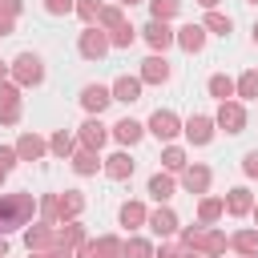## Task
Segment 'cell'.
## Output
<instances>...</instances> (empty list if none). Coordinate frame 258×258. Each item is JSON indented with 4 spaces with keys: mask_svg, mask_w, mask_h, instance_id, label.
<instances>
[{
    "mask_svg": "<svg viewBox=\"0 0 258 258\" xmlns=\"http://www.w3.org/2000/svg\"><path fill=\"white\" fill-rule=\"evenodd\" d=\"M32 214H36V194H28V189H8V194H0V238L24 230V226L32 222Z\"/></svg>",
    "mask_w": 258,
    "mask_h": 258,
    "instance_id": "obj_1",
    "label": "cell"
},
{
    "mask_svg": "<svg viewBox=\"0 0 258 258\" xmlns=\"http://www.w3.org/2000/svg\"><path fill=\"white\" fill-rule=\"evenodd\" d=\"M177 242L185 246V250H194V254H202V258H222L226 250H230V234L226 230H218V226H181L177 230Z\"/></svg>",
    "mask_w": 258,
    "mask_h": 258,
    "instance_id": "obj_2",
    "label": "cell"
},
{
    "mask_svg": "<svg viewBox=\"0 0 258 258\" xmlns=\"http://www.w3.org/2000/svg\"><path fill=\"white\" fill-rule=\"evenodd\" d=\"M8 64H12V81H16L20 89H36V85L44 81V56H40V52H32V48L16 52Z\"/></svg>",
    "mask_w": 258,
    "mask_h": 258,
    "instance_id": "obj_3",
    "label": "cell"
},
{
    "mask_svg": "<svg viewBox=\"0 0 258 258\" xmlns=\"http://www.w3.org/2000/svg\"><path fill=\"white\" fill-rule=\"evenodd\" d=\"M109 48H113V44H109V32H105L101 24H85V28H81V36H77V52H81L85 60H101Z\"/></svg>",
    "mask_w": 258,
    "mask_h": 258,
    "instance_id": "obj_4",
    "label": "cell"
},
{
    "mask_svg": "<svg viewBox=\"0 0 258 258\" xmlns=\"http://www.w3.org/2000/svg\"><path fill=\"white\" fill-rule=\"evenodd\" d=\"M214 121H218V129L222 133H242L246 129V101H238V97H230V101H218V113H214Z\"/></svg>",
    "mask_w": 258,
    "mask_h": 258,
    "instance_id": "obj_5",
    "label": "cell"
},
{
    "mask_svg": "<svg viewBox=\"0 0 258 258\" xmlns=\"http://www.w3.org/2000/svg\"><path fill=\"white\" fill-rule=\"evenodd\" d=\"M145 133H153L157 141H165V145H169V141L181 133V117H177L173 109H153V113H149V121H145Z\"/></svg>",
    "mask_w": 258,
    "mask_h": 258,
    "instance_id": "obj_6",
    "label": "cell"
},
{
    "mask_svg": "<svg viewBox=\"0 0 258 258\" xmlns=\"http://www.w3.org/2000/svg\"><path fill=\"white\" fill-rule=\"evenodd\" d=\"M181 133H185L189 145H210L214 133H218V121H214L210 113H189V117L181 121Z\"/></svg>",
    "mask_w": 258,
    "mask_h": 258,
    "instance_id": "obj_7",
    "label": "cell"
},
{
    "mask_svg": "<svg viewBox=\"0 0 258 258\" xmlns=\"http://www.w3.org/2000/svg\"><path fill=\"white\" fill-rule=\"evenodd\" d=\"M113 133H109V125L101 121V117H85L81 121V129H77V145H85V149H105V141H109Z\"/></svg>",
    "mask_w": 258,
    "mask_h": 258,
    "instance_id": "obj_8",
    "label": "cell"
},
{
    "mask_svg": "<svg viewBox=\"0 0 258 258\" xmlns=\"http://www.w3.org/2000/svg\"><path fill=\"white\" fill-rule=\"evenodd\" d=\"M141 36H145V44H149L153 52H165V48L177 44V28H169V20H149V24L141 28Z\"/></svg>",
    "mask_w": 258,
    "mask_h": 258,
    "instance_id": "obj_9",
    "label": "cell"
},
{
    "mask_svg": "<svg viewBox=\"0 0 258 258\" xmlns=\"http://www.w3.org/2000/svg\"><path fill=\"white\" fill-rule=\"evenodd\" d=\"M109 101H113V89L101 85V81H93V85L81 89V109H85L89 117H101V113L109 109Z\"/></svg>",
    "mask_w": 258,
    "mask_h": 258,
    "instance_id": "obj_10",
    "label": "cell"
},
{
    "mask_svg": "<svg viewBox=\"0 0 258 258\" xmlns=\"http://www.w3.org/2000/svg\"><path fill=\"white\" fill-rule=\"evenodd\" d=\"M210 181H214V169L210 165H202V161H189L185 169H181V189L185 194H210Z\"/></svg>",
    "mask_w": 258,
    "mask_h": 258,
    "instance_id": "obj_11",
    "label": "cell"
},
{
    "mask_svg": "<svg viewBox=\"0 0 258 258\" xmlns=\"http://www.w3.org/2000/svg\"><path fill=\"white\" fill-rule=\"evenodd\" d=\"M24 246L44 254L48 246H56V226L44 222V218H40V222H28V226H24Z\"/></svg>",
    "mask_w": 258,
    "mask_h": 258,
    "instance_id": "obj_12",
    "label": "cell"
},
{
    "mask_svg": "<svg viewBox=\"0 0 258 258\" xmlns=\"http://www.w3.org/2000/svg\"><path fill=\"white\" fill-rule=\"evenodd\" d=\"M145 85H165L169 77H173V69H169V60H165V52H149L145 60H141V73H137Z\"/></svg>",
    "mask_w": 258,
    "mask_h": 258,
    "instance_id": "obj_13",
    "label": "cell"
},
{
    "mask_svg": "<svg viewBox=\"0 0 258 258\" xmlns=\"http://www.w3.org/2000/svg\"><path fill=\"white\" fill-rule=\"evenodd\" d=\"M157 238H173L177 230H181V222H177V214L165 206V202H157V210H149V222H145Z\"/></svg>",
    "mask_w": 258,
    "mask_h": 258,
    "instance_id": "obj_14",
    "label": "cell"
},
{
    "mask_svg": "<svg viewBox=\"0 0 258 258\" xmlns=\"http://www.w3.org/2000/svg\"><path fill=\"white\" fill-rule=\"evenodd\" d=\"M109 133H113V141H117L121 149H133V145L145 137V125H141L137 117H121L117 125H109Z\"/></svg>",
    "mask_w": 258,
    "mask_h": 258,
    "instance_id": "obj_15",
    "label": "cell"
},
{
    "mask_svg": "<svg viewBox=\"0 0 258 258\" xmlns=\"http://www.w3.org/2000/svg\"><path fill=\"white\" fill-rule=\"evenodd\" d=\"M85 214V194L81 189H60L56 194V222H73Z\"/></svg>",
    "mask_w": 258,
    "mask_h": 258,
    "instance_id": "obj_16",
    "label": "cell"
},
{
    "mask_svg": "<svg viewBox=\"0 0 258 258\" xmlns=\"http://www.w3.org/2000/svg\"><path fill=\"white\" fill-rule=\"evenodd\" d=\"M16 153H20V161H40V157L48 153V141H44L40 133L24 129V133L16 137Z\"/></svg>",
    "mask_w": 258,
    "mask_h": 258,
    "instance_id": "obj_17",
    "label": "cell"
},
{
    "mask_svg": "<svg viewBox=\"0 0 258 258\" xmlns=\"http://www.w3.org/2000/svg\"><path fill=\"white\" fill-rule=\"evenodd\" d=\"M69 165H73V173H77V177H93L97 169H105L101 153H97V149H85V145H77V153L69 157Z\"/></svg>",
    "mask_w": 258,
    "mask_h": 258,
    "instance_id": "obj_18",
    "label": "cell"
},
{
    "mask_svg": "<svg viewBox=\"0 0 258 258\" xmlns=\"http://www.w3.org/2000/svg\"><path fill=\"white\" fill-rule=\"evenodd\" d=\"M113 101H125V105H133V101H141V89H145V81L141 77H129V73H121L113 85Z\"/></svg>",
    "mask_w": 258,
    "mask_h": 258,
    "instance_id": "obj_19",
    "label": "cell"
},
{
    "mask_svg": "<svg viewBox=\"0 0 258 258\" xmlns=\"http://www.w3.org/2000/svg\"><path fill=\"white\" fill-rule=\"evenodd\" d=\"M133 157H129V149H117V153H109L105 157V177H113V181H129L133 177Z\"/></svg>",
    "mask_w": 258,
    "mask_h": 258,
    "instance_id": "obj_20",
    "label": "cell"
},
{
    "mask_svg": "<svg viewBox=\"0 0 258 258\" xmlns=\"http://www.w3.org/2000/svg\"><path fill=\"white\" fill-rule=\"evenodd\" d=\"M250 210H254V194H250L246 185L226 189V214H230V218H250Z\"/></svg>",
    "mask_w": 258,
    "mask_h": 258,
    "instance_id": "obj_21",
    "label": "cell"
},
{
    "mask_svg": "<svg viewBox=\"0 0 258 258\" xmlns=\"http://www.w3.org/2000/svg\"><path fill=\"white\" fill-rule=\"evenodd\" d=\"M222 218H226V198L202 194V198H198V222H202V226H218Z\"/></svg>",
    "mask_w": 258,
    "mask_h": 258,
    "instance_id": "obj_22",
    "label": "cell"
},
{
    "mask_svg": "<svg viewBox=\"0 0 258 258\" xmlns=\"http://www.w3.org/2000/svg\"><path fill=\"white\" fill-rule=\"evenodd\" d=\"M230 250L242 254V258H258V226L234 230V234H230Z\"/></svg>",
    "mask_w": 258,
    "mask_h": 258,
    "instance_id": "obj_23",
    "label": "cell"
},
{
    "mask_svg": "<svg viewBox=\"0 0 258 258\" xmlns=\"http://www.w3.org/2000/svg\"><path fill=\"white\" fill-rule=\"evenodd\" d=\"M206 36H210L206 24H194V20L177 28V44H181L185 52H202V48H206Z\"/></svg>",
    "mask_w": 258,
    "mask_h": 258,
    "instance_id": "obj_24",
    "label": "cell"
},
{
    "mask_svg": "<svg viewBox=\"0 0 258 258\" xmlns=\"http://www.w3.org/2000/svg\"><path fill=\"white\" fill-rule=\"evenodd\" d=\"M173 189H177V177H173L169 169L149 173V198H153V202H169V198H173Z\"/></svg>",
    "mask_w": 258,
    "mask_h": 258,
    "instance_id": "obj_25",
    "label": "cell"
},
{
    "mask_svg": "<svg viewBox=\"0 0 258 258\" xmlns=\"http://www.w3.org/2000/svg\"><path fill=\"white\" fill-rule=\"evenodd\" d=\"M117 222H121L125 230H141V226L149 222V210H145V202H121V210H117Z\"/></svg>",
    "mask_w": 258,
    "mask_h": 258,
    "instance_id": "obj_26",
    "label": "cell"
},
{
    "mask_svg": "<svg viewBox=\"0 0 258 258\" xmlns=\"http://www.w3.org/2000/svg\"><path fill=\"white\" fill-rule=\"evenodd\" d=\"M89 234H85V226H81V218H73V222H56V242L60 246H69V250H77L81 242H85Z\"/></svg>",
    "mask_w": 258,
    "mask_h": 258,
    "instance_id": "obj_27",
    "label": "cell"
},
{
    "mask_svg": "<svg viewBox=\"0 0 258 258\" xmlns=\"http://www.w3.org/2000/svg\"><path fill=\"white\" fill-rule=\"evenodd\" d=\"M89 246H93V258H121L125 238H117V234H101V238H89Z\"/></svg>",
    "mask_w": 258,
    "mask_h": 258,
    "instance_id": "obj_28",
    "label": "cell"
},
{
    "mask_svg": "<svg viewBox=\"0 0 258 258\" xmlns=\"http://www.w3.org/2000/svg\"><path fill=\"white\" fill-rule=\"evenodd\" d=\"M206 89H210L214 101H230V97H238V81L226 77V73H214V77L206 81Z\"/></svg>",
    "mask_w": 258,
    "mask_h": 258,
    "instance_id": "obj_29",
    "label": "cell"
},
{
    "mask_svg": "<svg viewBox=\"0 0 258 258\" xmlns=\"http://www.w3.org/2000/svg\"><path fill=\"white\" fill-rule=\"evenodd\" d=\"M48 153H52V157H60V161H69V157L77 153V137H73V133H64V129H56V133L48 137Z\"/></svg>",
    "mask_w": 258,
    "mask_h": 258,
    "instance_id": "obj_30",
    "label": "cell"
},
{
    "mask_svg": "<svg viewBox=\"0 0 258 258\" xmlns=\"http://www.w3.org/2000/svg\"><path fill=\"white\" fill-rule=\"evenodd\" d=\"M185 165H189V157H185V149L169 141V145L161 149V169H169V173H181Z\"/></svg>",
    "mask_w": 258,
    "mask_h": 258,
    "instance_id": "obj_31",
    "label": "cell"
},
{
    "mask_svg": "<svg viewBox=\"0 0 258 258\" xmlns=\"http://www.w3.org/2000/svg\"><path fill=\"white\" fill-rule=\"evenodd\" d=\"M153 242L149 238H141V234H129L125 238V250H121V258H153Z\"/></svg>",
    "mask_w": 258,
    "mask_h": 258,
    "instance_id": "obj_32",
    "label": "cell"
},
{
    "mask_svg": "<svg viewBox=\"0 0 258 258\" xmlns=\"http://www.w3.org/2000/svg\"><path fill=\"white\" fill-rule=\"evenodd\" d=\"M206 32H218V36H230L234 32V20L226 16V12H218V8H206Z\"/></svg>",
    "mask_w": 258,
    "mask_h": 258,
    "instance_id": "obj_33",
    "label": "cell"
},
{
    "mask_svg": "<svg viewBox=\"0 0 258 258\" xmlns=\"http://www.w3.org/2000/svg\"><path fill=\"white\" fill-rule=\"evenodd\" d=\"M97 24H101L105 32H113L117 24H125V8H121V4H101V16H97Z\"/></svg>",
    "mask_w": 258,
    "mask_h": 258,
    "instance_id": "obj_34",
    "label": "cell"
},
{
    "mask_svg": "<svg viewBox=\"0 0 258 258\" xmlns=\"http://www.w3.org/2000/svg\"><path fill=\"white\" fill-rule=\"evenodd\" d=\"M181 12V0H149V20H173Z\"/></svg>",
    "mask_w": 258,
    "mask_h": 258,
    "instance_id": "obj_35",
    "label": "cell"
},
{
    "mask_svg": "<svg viewBox=\"0 0 258 258\" xmlns=\"http://www.w3.org/2000/svg\"><path fill=\"white\" fill-rule=\"evenodd\" d=\"M238 101H258V69H246L238 77Z\"/></svg>",
    "mask_w": 258,
    "mask_h": 258,
    "instance_id": "obj_36",
    "label": "cell"
},
{
    "mask_svg": "<svg viewBox=\"0 0 258 258\" xmlns=\"http://www.w3.org/2000/svg\"><path fill=\"white\" fill-rule=\"evenodd\" d=\"M133 40H137V28H133L129 20L117 24V28L109 32V44H113V48H133Z\"/></svg>",
    "mask_w": 258,
    "mask_h": 258,
    "instance_id": "obj_37",
    "label": "cell"
},
{
    "mask_svg": "<svg viewBox=\"0 0 258 258\" xmlns=\"http://www.w3.org/2000/svg\"><path fill=\"white\" fill-rule=\"evenodd\" d=\"M77 16H81V24H97V16H101V0H77Z\"/></svg>",
    "mask_w": 258,
    "mask_h": 258,
    "instance_id": "obj_38",
    "label": "cell"
},
{
    "mask_svg": "<svg viewBox=\"0 0 258 258\" xmlns=\"http://www.w3.org/2000/svg\"><path fill=\"white\" fill-rule=\"evenodd\" d=\"M36 210H40V218H44V222H52V226H56V194H40V198H36Z\"/></svg>",
    "mask_w": 258,
    "mask_h": 258,
    "instance_id": "obj_39",
    "label": "cell"
},
{
    "mask_svg": "<svg viewBox=\"0 0 258 258\" xmlns=\"http://www.w3.org/2000/svg\"><path fill=\"white\" fill-rule=\"evenodd\" d=\"M20 93H24V89H20V85H16L12 77H8V81H0V105H12V101H24Z\"/></svg>",
    "mask_w": 258,
    "mask_h": 258,
    "instance_id": "obj_40",
    "label": "cell"
},
{
    "mask_svg": "<svg viewBox=\"0 0 258 258\" xmlns=\"http://www.w3.org/2000/svg\"><path fill=\"white\" fill-rule=\"evenodd\" d=\"M20 117H24V105H20V101L0 105V125H20Z\"/></svg>",
    "mask_w": 258,
    "mask_h": 258,
    "instance_id": "obj_41",
    "label": "cell"
},
{
    "mask_svg": "<svg viewBox=\"0 0 258 258\" xmlns=\"http://www.w3.org/2000/svg\"><path fill=\"white\" fill-rule=\"evenodd\" d=\"M44 12L48 16H69V12H77V0H44Z\"/></svg>",
    "mask_w": 258,
    "mask_h": 258,
    "instance_id": "obj_42",
    "label": "cell"
},
{
    "mask_svg": "<svg viewBox=\"0 0 258 258\" xmlns=\"http://www.w3.org/2000/svg\"><path fill=\"white\" fill-rule=\"evenodd\" d=\"M181 250H185L181 242H165V238H161V246L153 250V258H181Z\"/></svg>",
    "mask_w": 258,
    "mask_h": 258,
    "instance_id": "obj_43",
    "label": "cell"
},
{
    "mask_svg": "<svg viewBox=\"0 0 258 258\" xmlns=\"http://www.w3.org/2000/svg\"><path fill=\"white\" fill-rule=\"evenodd\" d=\"M242 173L258 181V149H246V157H242Z\"/></svg>",
    "mask_w": 258,
    "mask_h": 258,
    "instance_id": "obj_44",
    "label": "cell"
},
{
    "mask_svg": "<svg viewBox=\"0 0 258 258\" xmlns=\"http://www.w3.org/2000/svg\"><path fill=\"white\" fill-rule=\"evenodd\" d=\"M20 161V153H16V145H0V169H12Z\"/></svg>",
    "mask_w": 258,
    "mask_h": 258,
    "instance_id": "obj_45",
    "label": "cell"
},
{
    "mask_svg": "<svg viewBox=\"0 0 258 258\" xmlns=\"http://www.w3.org/2000/svg\"><path fill=\"white\" fill-rule=\"evenodd\" d=\"M0 16L16 20V16H20V0H0Z\"/></svg>",
    "mask_w": 258,
    "mask_h": 258,
    "instance_id": "obj_46",
    "label": "cell"
},
{
    "mask_svg": "<svg viewBox=\"0 0 258 258\" xmlns=\"http://www.w3.org/2000/svg\"><path fill=\"white\" fill-rule=\"evenodd\" d=\"M44 258H77V250H69V246H60V242H56V246H48V250H44Z\"/></svg>",
    "mask_w": 258,
    "mask_h": 258,
    "instance_id": "obj_47",
    "label": "cell"
},
{
    "mask_svg": "<svg viewBox=\"0 0 258 258\" xmlns=\"http://www.w3.org/2000/svg\"><path fill=\"white\" fill-rule=\"evenodd\" d=\"M12 28H16V20H8V16H0V36H8Z\"/></svg>",
    "mask_w": 258,
    "mask_h": 258,
    "instance_id": "obj_48",
    "label": "cell"
},
{
    "mask_svg": "<svg viewBox=\"0 0 258 258\" xmlns=\"http://www.w3.org/2000/svg\"><path fill=\"white\" fill-rule=\"evenodd\" d=\"M8 77H12V64H8V60H0V81H8Z\"/></svg>",
    "mask_w": 258,
    "mask_h": 258,
    "instance_id": "obj_49",
    "label": "cell"
},
{
    "mask_svg": "<svg viewBox=\"0 0 258 258\" xmlns=\"http://www.w3.org/2000/svg\"><path fill=\"white\" fill-rule=\"evenodd\" d=\"M198 4H202V8H218L222 0H198Z\"/></svg>",
    "mask_w": 258,
    "mask_h": 258,
    "instance_id": "obj_50",
    "label": "cell"
},
{
    "mask_svg": "<svg viewBox=\"0 0 258 258\" xmlns=\"http://www.w3.org/2000/svg\"><path fill=\"white\" fill-rule=\"evenodd\" d=\"M0 258H8V238H0Z\"/></svg>",
    "mask_w": 258,
    "mask_h": 258,
    "instance_id": "obj_51",
    "label": "cell"
},
{
    "mask_svg": "<svg viewBox=\"0 0 258 258\" xmlns=\"http://www.w3.org/2000/svg\"><path fill=\"white\" fill-rule=\"evenodd\" d=\"M117 4H121V8H133V4H141V0H117Z\"/></svg>",
    "mask_w": 258,
    "mask_h": 258,
    "instance_id": "obj_52",
    "label": "cell"
},
{
    "mask_svg": "<svg viewBox=\"0 0 258 258\" xmlns=\"http://www.w3.org/2000/svg\"><path fill=\"white\" fill-rule=\"evenodd\" d=\"M250 218H254V226H258V202H254V210H250Z\"/></svg>",
    "mask_w": 258,
    "mask_h": 258,
    "instance_id": "obj_53",
    "label": "cell"
},
{
    "mask_svg": "<svg viewBox=\"0 0 258 258\" xmlns=\"http://www.w3.org/2000/svg\"><path fill=\"white\" fill-rule=\"evenodd\" d=\"M28 258H44V254H40V250H28Z\"/></svg>",
    "mask_w": 258,
    "mask_h": 258,
    "instance_id": "obj_54",
    "label": "cell"
},
{
    "mask_svg": "<svg viewBox=\"0 0 258 258\" xmlns=\"http://www.w3.org/2000/svg\"><path fill=\"white\" fill-rule=\"evenodd\" d=\"M250 36H254V44H258V24H254V28H250Z\"/></svg>",
    "mask_w": 258,
    "mask_h": 258,
    "instance_id": "obj_55",
    "label": "cell"
},
{
    "mask_svg": "<svg viewBox=\"0 0 258 258\" xmlns=\"http://www.w3.org/2000/svg\"><path fill=\"white\" fill-rule=\"evenodd\" d=\"M4 177H8V169H0V185H4Z\"/></svg>",
    "mask_w": 258,
    "mask_h": 258,
    "instance_id": "obj_56",
    "label": "cell"
},
{
    "mask_svg": "<svg viewBox=\"0 0 258 258\" xmlns=\"http://www.w3.org/2000/svg\"><path fill=\"white\" fill-rule=\"evenodd\" d=\"M246 4H258V0H246Z\"/></svg>",
    "mask_w": 258,
    "mask_h": 258,
    "instance_id": "obj_57",
    "label": "cell"
},
{
    "mask_svg": "<svg viewBox=\"0 0 258 258\" xmlns=\"http://www.w3.org/2000/svg\"><path fill=\"white\" fill-rule=\"evenodd\" d=\"M238 258H242V254H238Z\"/></svg>",
    "mask_w": 258,
    "mask_h": 258,
    "instance_id": "obj_58",
    "label": "cell"
}]
</instances>
